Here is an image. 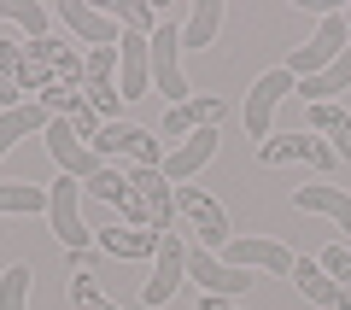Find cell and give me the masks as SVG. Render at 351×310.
Returning <instances> with one entry per match:
<instances>
[{
  "label": "cell",
  "mask_w": 351,
  "mask_h": 310,
  "mask_svg": "<svg viewBox=\"0 0 351 310\" xmlns=\"http://www.w3.org/2000/svg\"><path fill=\"white\" fill-rule=\"evenodd\" d=\"M106 12H112L123 29H141V36H152V29L164 24V6H147V0H112Z\"/></svg>",
  "instance_id": "obj_25"
},
{
  "label": "cell",
  "mask_w": 351,
  "mask_h": 310,
  "mask_svg": "<svg viewBox=\"0 0 351 310\" xmlns=\"http://www.w3.org/2000/svg\"><path fill=\"white\" fill-rule=\"evenodd\" d=\"M223 252H228L234 270H252V275H258V270H263V275H293V263H299L281 240H228Z\"/></svg>",
  "instance_id": "obj_14"
},
{
  "label": "cell",
  "mask_w": 351,
  "mask_h": 310,
  "mask_svg": "<svg viewBox=\"0 0 351 310\" xmlns=\"http://www.w3.org/2000/svg\"><path fill=\"white\" fill-rule=\"evenodd\" d=\"M258 164H311V170H334V147H328L322 135H311V129H287V135H269L258 147Z\"/></svg>",
  "instance_id": "obj_5"
},
{
  "label": "cell",
  "mask_w": 351,
  "mask_h": 310,
  "mask_svg": "<svg viewBox=\"0 0 351 310\" xmlns=\"http://www.w3.org/2000/svg\"><path fill=\"white\" fill-rule=\"evenodd\" d=\"M0 18L24 24V29H29V41H41V36H47V12H41L36 0H0Z\"/></svg>",
  "instance_id": "obj_28"
},
{
  "label": "cell",
  "mask_w": 351,
  "mask_h": 310,
  "mask_svg": "<svg viewBox=\"0 0 351 310\" xmlns=\"http://www.w3.org/2000/svg\"><path fill=\"white\" fill-rule=\"evenodd\" d=\"M346 29H351V12H346Z\"/></svg>",
  "instance_id": "obj_33"
},
{
  "label": "cell",
  "mask_w": 351,
  "mask_h": 310,
  "mask_svg": "<svg viewBox=\"0 0 351 310\" xmlns=\"http://www.w3.org/2000/svg\"><path fill=\"white\" fill-rule=\"evenodd\" d=\"M304 129L322 135L328 147H334L339 164L351 158V112H339V106H304Z\"/></svg>",
  "instance_id": "obj_21"
},
{
  "label": "cell",
  "mask_w": 351,
  "mask_h": 310,
  "mask_svg": "<svg viewBox=\"0 0 351 310\" xmlns=\"http://www.w3.org/2000/svg\"><path fill=\"white\" fill-rule=\"evenodd\" d=\"M287 94H299V82H293V71H287V64H281V71H263L258 82H252L246 106H240V123H246V135L258 141V147H263L269 135H276L269 123H276V106H281Z\"/></svg>",
  "instance_id": "obj_3"
},
{
  "label": "cell",
  "mask_w": 351,
  "mask_h": 310,
  "mask_svg": "<svg viewBox=\"0 0 351 310\" xmlns=\"http://www.w3.org/2000/svg\"><path fill=\"white\" fill-rule=\"evenodd\" d=\"M182 281H188V246H182V235H164L158 258H152V281L141 287V305H170Z\"/></svg>",
  "instance_id": "obj_9"
},
{
  "label": "cell",
  "mask_w": 351,
  "mask_h": 310,
  "mask_svg": "<svg viewBox=\"0 0 351 310\" xmlns=\"http://www.w3.org/2000/svg\"><path fill=\"white\" fill-rule=\"evenodd\" d=\"M71 305H76V310H123L117 298H106V293H100V281H94L88 270H82V275H71Z\"/></svg>",
  "instance_id": "obj_27"
},
{
  "label": "cell",
  "mask_w": 351,
  "mask_h": 310,
  "mask_svg": "<svg viewBox=\"0 0 351 310\" xmlns=\"http://www.w3.org/2000/svg\"><path fill=\"white\" fill-rule=\"evenodd\" d=\"M316 263H322V270H328V275H334V281H339V287L351 293V246H328V252H322Z\"/></svg>",
  "instance_id": "obj_29"
},
{
  "label": "cell",
  "mask_w": 351,
  "mask_h": 310,
  "mask_svg": "<svg viewBox=\"0 0 351 310\" xmlns=\"http://www.w3.org/2000/svg\"><path fill=\"white\" fill-rule=\"evenodd\" d=\"M129 187L141 193V205H147L152 228H158V235H170V223H176V193H170V182H164V170L135 164V170H129Z\"/></svg>",
  "instance_id": "obj_16"
},
{
  "label": "cell",
  "mask_w": 351,
  "mask_h": 310,
  "mask_svg": "<svg viewBox=\"0 0 351 310\" xmlns=\"http://www.w3.org/2000/svg\"><path fill=\"white\" fill-rule=\"evenodd\" d=\"M47 123H53V112L41 106V99H24V106H12V112H0V158H6L24 135H47Z\"/></svg>",
  "instance_id": "obj_19"
},
{
  "label": "cell",
  "mask_w": 351,
  "mask_h": 310,
  "mask_svg": "<svg viewBox=\"0 0 351 310\" xmlns=\"http://www.w3.org/2000/svg\"><path fill=\"white\" fill-rule=\"evenodd\" d=\"M147 88H152L147 36H141V29H123V41H117V94H123V99H141Z\"/></svg>",
  "instance_id": "obj_12"
},
{
  "label": "cell",
  "mask_w": 351,
  "mask_h": 310,
  "mask_svg": "<svg viewBox=\"0 0 351 310\" xmlns=\"http://www.w3.org/2000/svg\"><path fill=\"white\" fill-rule=\"evenodd\" d=\"M223 99L217 94H193V99H182V106H170L164 112V141H188V135H199V129H217L223 123Z\"/></svg>",
  "instance_id": "obj_13"
},
{
  "label": "cell",
  "mask_w": 351,
  "mask_h": 310,
  "mask_svg": "<svg viewBox=\"0 0 351 310\" xmlns=\"http://www.w3.org/2000/svg\"><path fill=\"white\" fill-rule=\"evenodd\" d=\"M94 152H100L106 164L112 158H135V164H152V170H164V147L147 135L141 123H106L100 141H94Z\"/></svg>",
  "instance_id": "obj_8"
},
{
  "label": "cell",
  "mask_w": 351,
  "mask_h": 310,
  "mask_svg": "<svg viewBox=\"0 0 351 310\" xmlns=\"http://www.w3.org/2000/svg\"><path fill=\"white\" fill-rule=\"evenodd\" d=\"M18 71H24V41H0V76L12 82Z\"/></svg>",
  "instance_id": "obj_30"
},
{
  "label": "cell",
  "mask_w": 351,
  "mask_h": 310,
  "mask_svg": "<svg viewBox=\"0 0 351 310\" xmlns=\"http://www.w3.org/2000/svg\"><path fill=\"white\" fill-rule=\"evenodd\" d=\"M188 281H199L211 298H240V293L258 287V275H252V270H234V263H217L211 252L199 246V252H188Z\"/></svg>",
  "instance_id": "obj_10"
},
{
  "label": "cell",
  "mask_w": 351,
  "mask_h": 310,
  "mask_svg": "<svg viewBox=\"0 0 351 310\" xmlns=\"http://www.w3.org/2000/svg\"><path fill=\"white\" fill-rule=\"evenodd\" d=\"M346 88H351V47L339 53L322 76H304L293 99H299V106H334V94H346Z\"/></svg>",
  "instance_id": "obj_20"
},
{
  "label": "cell",
  "mask_w": 351,
  "mask_h": 310,
  "mask_svg": "<svg viewBox=\"0 0 351 310\" xmlns=\"http://www.w3.org/2000/svg\"><path fill=\"white\" fill-rule=\"evenodd\" d=\"M41 141H47V152H53V164H59V176H76V182H94V176L106 170V158H100L94 147H88V141L76 135V129L64 123V117H53Z\"/></svg>",
  "instance_id": "obj_6"
},
{
  "label": "cell",
  "mask_w": 351,
  "mask_h": 310,
  "mask_svg": "<svg viewBox=\"0 0 351 310\" xmlns=\"http://www.w3.org/2000/svg\"><path fill=\"white\" fill-rule=\"evenodd\" d=\"M217 29H223V0H193L188 24H182V47H193V53H211Z\"/></svg>",
  "instance_id": "obj_22"
},
{
  "label": "cell",
  "mask_w": 351,
  "mask_h": 310,
  "mask_svg": "<svg viewBox=\"0 0 351 310\" xmlns=\"http://www.w3.org/2000/svg\"><path fill=\"white\" fill-rule=\"evenodd\" d=\"M47 211V187L36 182H0V217H36Z\"/></svg>",
  "instance_id": "obj_24"
},
{
  "label": "cell",
  "mask_w": 351,
  "mask_h": 310,
  "mask_svg": "<svg viewBox=\"0 0 351 310\" xmlns=\"http://www.w3.org/2000/svg\"><path fill=\"white\" fill-rule=\"evenodd\" d=\"M12 106H24V94H18V88L0 76V112H12Z\"/></svg>",
  "instance_id": "obj_31"
},
{
  "label": "cell",
  "mask_w": 351,
  "mask_h": 310,
  "mask_svg": "<svg viewBox=\"0 0 351 310\" xmlns=\"http://www.w3.org/2000/svg\"><path fill=\"white\" fill-rule=\"evenodd\" d=\"M176 211L193 223V235L205 240V252H217V246H228L234 240V228H228V217H223V205H217L205 187H193V182H182L176 187Z\"/></svg>",
  "instance_id": "obj_7"
},
{
  "label": "cell",
  "mask_w": 351,
  "mask_h": 310,
  "mask_svg": "<svg viewBox=\"0 0 351 310\" xmlns=\"http://www.w3.org/2000/svg\"><path fill=\"white\" fill-rule=\"evenodd\" d=\"M76 193H82V182L76 176H59V182H47V223H53V240L71 252H82L88 240H94V228L82 223V211H76Z\"/></svg>",
  "instance_id": "obj_4"
},
{
  "label": "cell",
  "mask_w": 351,
  "mask_h": 310,
  "mask_svg": "<svg viewBox=\"0 0 351 310\" xmlns=\"http://www.w3.org/2000/svg\"><path fill=\"white\" fill-rule=\"evenodd\" d=\"M193 310H240V305H234V298H211V293H205V298H199Z\"/></svg>",
  "instance_id": "obj_32"
},
{
  "label": "cell",
  "mask_w": 351,
  "mask_h": 310,
  "mask_svg": "<svg viewBox=\"0 0 351 310\" xmlns=\"http://www.w3.org/2000/svg\"><path fill=\"white\" fill-rule=\"evenodd\" d=\"M346 47H351L346 12H322L316 36L304 41V47H293V53H287V71H293V82H304V76H322V71H328V64H334Z\"/></svg>",
  "instance_id": "obj_2"
},
{
  "label": "cell",
  "mask_w": 351,
  "mask_h": 310,
  "mask_svg": "<svg viewBox=\"0 0 351 310\" xmlns=\"http://www.w3.org/2000/svg\"><path fill=\"white\" fill-rule=\"evenodd\" d=\"M293 205L311 217H328V223H339V235H351V193H339V187H328V182L293 187Z\"/></svg>",
  "instance_id": "obj_18"
},
{
  "label": "cell",
  "mask_w": 351,
  "mask_h": 310,
  "mask_svg": "<svg viewBox=\"0 0 351 310\" xmlns=\"http://www.w3.org/2000/svg\"><path fill=\"white\" fill-rule=\"evenodd\" d=\"M59 24L71 36H82L88 47H117L123 41V24L112 12H100V6H88V0H59Z\"/></svg>",
  "instance_id": "obj_11"
},
{
  "label": "cell",
  "mask_w": 351,
  "mask_h": 310,
  "mask_svg": "<svg viewBox=\"0 0 351 310\" xmlns=\"http://www.w3.org/2000/svg\"><path fill=\"white\" fill-rule=\"evenodd\" d=\"M94 240H100L112 258H158V240L164 235H152V228H117L112 223V228H100Z\"/></svg>",
  "instance_id": "obj_23"
},
{
  "label": "cell",
  "mask_w": 351,
  "mask_h": 310,
  "mask_svg": "<svg viewBox=\"0 0 351 310\" xmlns=\"http://www.w3.org/2000/svg\"><path fill=\"white\" fill-rule=\"evenodd\" d=\"M147 53H152V88H158L170 106H182L188 94V76H182V24H176L170 12H164V24L147 36Z\"/></svg>",
  "instance_id": "obj_1"
},
{
  "label": "cell",
  "mask_w": 351,
  "mask_h": 310,
  "mask_svg": "<svg viewBox=\"0 0 351 310\" xmlns=\"http://www.w3.org/2000/svg\"><path fill=\"white\" fill-rule=\"evenodd\" d=\"M0 310H29V263H6V275H0Z\"/></svg>",
  "instance_id": "obj_26"
},
{
  "label": "cell",
  "mask_w": 351,
  "mask_h": 310,
  "mask_svg": "<svg viewBox=\"0 0 351 310\" xmlns=\"http://www.w3.org/2000/svg\"><path fill=\"white\" fill-rule=\"evenodd\" d=\"M287 281L299 287V293L311 298V305H322V310H351V293H346V287H339V281H334V275H328L316 258H299Z\"/></svg>",
  "instance_id": "obj_17"
},
{
  "label": "cell",
  "mask_w": 351,
  "mask_h": 310,
  "mask_svg": "<svg viewBox=\"0 0 351 310\" xmlns=\"http://www.w3.org/2000/svg\"><path fill=\"white\" fill-rule=\"evenodd\" d=\"M211 158H217V129H199V135H188L182 147L164 152V182H170V187L193 182V176H199Z\"/></svg>",
  "instance_id": "obj_15"
}]
</instances>
